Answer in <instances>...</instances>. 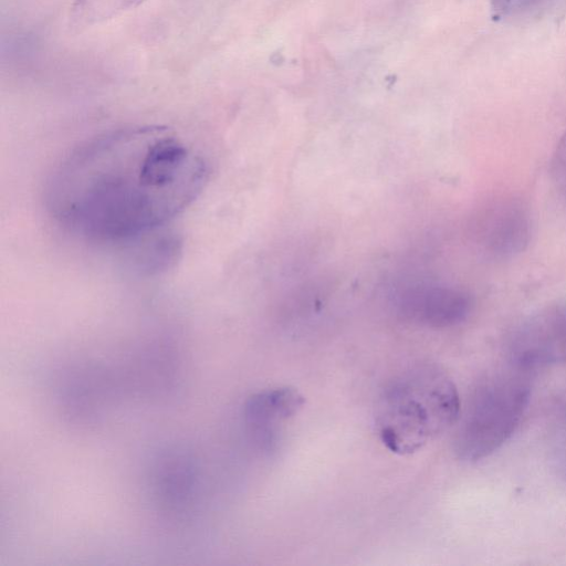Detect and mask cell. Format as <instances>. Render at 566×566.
I'll return each mask as SVG.
<instances>
[{"label":"cell","mask_w":566,"mask_h":566,"mask_svg":"<svg viewBox=\"0 0 566 566\" xmlns=\"http://www.w3.org/2000/svg\"><path fill=\"white\" fill-rule=\"evenodd\" d=\"M554 457L557 469L566 478V408L556 433Z\"/></svg>","instance_id":"9c48e42d"},{"label":"cell","mask_w":566,"mask_h":566,"mask_svg":"<svg viewBox=\"0 0 566 566\" xmlns=\"http://www.w3.org/2000/svg\"><path fill=\"white\" fill-rule=\"evenodd\" d=\"M398 307L407 319L434 327L452 325L465 313L459 295L439 287H411L402 293Z\"/></svg>","instance_id":"8992f818"},{"label":"cell","mask_w":566,"mask_h":566,"mask_svg":"<svg viewBox=\"0 0 566 566\" xmlns=\"http://www.w3.org/2000/svg\"><path fill=\"white\" fill-rule=\"evenodd\" d=\"M145 0H74L70 24L77 31L104 23L140 6Z\"/></svg>","instance_id":"52a82bcc"},{"label":"cell","mask_w":566,"mask_h":566,"mask_svg":"<svg viewBox=\"0 0 566 566\" xmlns=\"http://www.w3.org/2000/svg\"><path fill=\"white\" fill-rule=\"evenodd\" d=\"M304 405L303 396L290 387L259 392L250 398L245 418L258 442L271 448L277 438L279 427Z\"/></svg>","instance_id":"5b68a950"},{"label":"cell","mask_w":566,"mask_h":566,"mask_svg":"<svg viewBox=\"0 0 566 566\" xmlns=\"http://www.w3.org/2000/svg\"><path fill=\"white\" fill-rule=\"evenodd\" d=\"M461 401L449 375L432 364L413 366L382 390L376 422L384 444L410 454L457 423Z\"/></svg>","instance_id":"7a4b0ae2"},{"label":"cell","mask_w":566,"mask_h":566,"mask_svg":"<svg viewBox=\"0 0 566 566\" xmlns=\"http://www.w3.org/2000/svg\"><path fill=\"white\" fill-rule=\"evenodd\" d=\"M510 350L514 364L523 368L566 363V316L526 326Z\"/></svg>","instance_id":"277c9868"},{"label":"cell","mask_w":566,"mask_h":566,"mask_svg":"<svg viewBox=\"0 0 566 566\" xmlns=\"http://www.w3.org/2000/svg\"><path fill=\"white\" fill-rule=\"evenodd\" d=\"M520 370H497L484 377L461 407L454 451L463 461L489 457L518 427L531 395L528 380Z\"/></svg>","instance_id":"3957f363"},{"label":"cell","mask_w":566,"mask_h":566,"mask_svg":"<svg viewBox=\"0 0 566 566\" xmlns=\"http://www.w3.org/2000/svg\"><path fill=\"white\" fill-rule=\"evenodd\" d=\"M545 0H491L496 19L515 18L536 9Z\"/></svg>","instance_id":"ba28073f"},{"label":"cell","mask_w":566,"mask_h":566,"mask_svg":"<svg viewBox=\"0 0 566 566\" xmlns=\"http://www.w3.org/2000/svg\"><path fill=\"white\" fill-rule=\"evenodd\" d=\"M208 176L203 156L176 130L132 126L98 135L65 156L46 181L44 202L73 234L125 241L180 214Z\"/></svg>","instance_id":"6da1fadb"}]
</instances>
